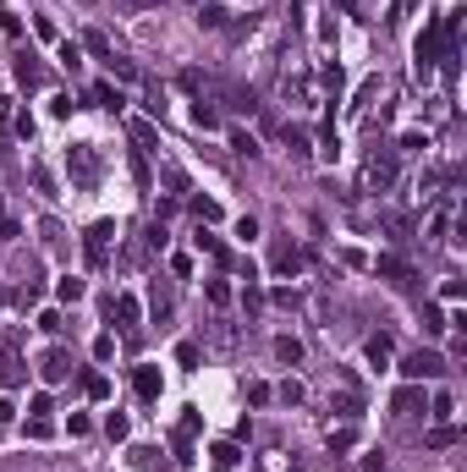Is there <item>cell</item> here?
<instances>
[{
  "mask_svg": "<svg viewBox=\"0 0 467 472\" xmlns=\"http://www.w3.org/2000/svg\"><path fill=\"white\" fill-rule=\"evenodd\" d=\"M110 319H121V324H138V319H143V302H138V297H132V291H121V297H110Z\"/></svg>",
  "mask_w": 467,
  "mask_h": 472,
  "instance_id": "cell-7",
  "label": "cell"
},
{
  "mask_svg": "<svg viewBox=\"0 0 467 472\" xmlns=\"http://www.w3.org/2000/svg\"><path fill=\"white\" fill-rule=\"evenodd\" d=\"M110 242H116V220H94V226L83 231V258H88V269H105V264H110Z\"/></svg>",
  "mask_w": 467,
  "mask_h": 472,
  "instance_id": "cell-2",
  "label": "cell"
},
{
  "mask_svg": "<svg viewBox=\"0 0 467 472\" xmlns=\"http://www.w3.org/2000/svg\"><path fill=\"white\" fill-rule=\"evenodd\" d=\"M55 297H61V302H83V297H88V286L77 280V275H66V280H55Z\"/></svg>",
  "mask_w": 467,
  "mask_h": 472,
  "instance_id": "cell-12",
  "label": "cell"
},
{
  "mask_svg": "<svg viewBox=\"0 0 467 472\" xmlns=\"http://www.w3.org/2000/svg\"><path fill=\"white\" fill-rule=\"evenodd\" d=\"M39 329H50V335H61V313H55V308H44V313H39Z\"/></svg>",
  "mask_w": 467,
  "mask_h": 472,
  "instance_id": "cell-45",
  "label": "cell"
},
{
  "mask_svg": "<svg viewBox=\"0 0 467 472\" xmlns=\"http://www.w3.org/2000/svg\"><path fill=\"white\" fill-rule=\"evenodd\" d=\"M39 379H44V385H61V379H72V351H66V346H50V351L39 357Z\"/></svg>",
  "mask_w": 467,
  "mask_h": 472,
  "instance_id": "cell-4",
  "label": "cell"
},
{
  "mask_svg": "<svg viewBox=\"0 0 467 472\" xmlns=\"http://www.w3.org/2000/svg\"><path fill=\"white\" fill-rule=\"evenodd\" d=\"M424 329H429V335H446V313L434 308V302L424 308Z\"/></svg>",
  "mask_w": 467,
  "mask_h": 472,
  "instance_id": "cell-29",
  "label": "cell"
},
{
  "mask_svg": "<svg viewBox=\"0 0 467 472\" xmlns=\"http://www.w3.org/2000/svg\"><path fill=\"white\" fill-rule=\"evenodd\" d=\"M83 395H88V401H105V395H110V379H105V373H88V379H83Z\"/></svg>",
  "mask_w": 467,
  "mask_h": 472,
  "instance_id": "cell-18",
  "label": "cell"
},
{
  "mask_svg": "<svg viewBox=\"0 0 467 472\" xmlns=\"http://www.w3.org/2000/svg\"><path fill=\"white\" fill-rule=\"evenodd\" d=\"M192 126H204V132H214V126H220V116H214V104H192Z\"/></svg>",
  "mask_w": 467,
  "mask_h": 472,
  "instance_id": "cell-19",
  "label": "cell"
},
{
  "mask_svg": "<svg viewBox=\"0 0 467 472\" xmlns=\"http://www.w3.org/2000/svg\"><path fill=\"white\" fill-rule=\"evenodd\" d=\"M440 373H446V357H440V351H407L402 357L407 385H424V379H440Z\"/></svg>",
  "mask_w": 467,
  "mask_h": 472,
  "instance_id": "cell-3",
  "label": "cell"
},
{
  "mask_svg": "<svg viewBox=\"0 0 467 472\" xmlns=\"http://www.w3.org/2000/svg\"><path fill=\"white\" fill-rule=\"evenodd\" d=\"M231 148H236V154H248V160H253V154H258L253 132H231Z\"/></svg>",
  "mask_w": 467,
  "mask_h": 472,
  "instance_id": "cell-32",
  "label": "cell"
},
{
  "mask_svg": "<svg viewBox=\"0 0 467 472\" xmlns=\"http://www.w3.org/2000/svg\"><path fill=\"white\" fill-rule=\"evenodd\" d=\"M17 82H28V88H39V82H44V72L33 66V55H17Z\"/></svg>",
  "mask_w": 467,
  "mask_h": 472,
  "instance_id": "cell-16",
  "label": "cell"
},
{
  "mask_svg": "<svg viewBox=\"0 0 467 472\" xmlns=\"http://www.w3.org/2000/svg\"><path fill=\"white\" fill-rule=\"evenodd\" d=\"M390 407H396V412H418V407H424V390H418V385H407V390H396Z\"/></svg>",
  "mask_w": 467,
  "mask_h": 472,
  "instance_id": "cell-15",
  "label": "cell"
},
{
  "mask_svg": "<svg viewBox=\"0 0 467 472\" xmlns=\"http://www.w3.org/2000/svg\"><path fill=\"white\" fill-rule=\"evenodd\" d=\"M105 66H110V72H116V77H121V82H138V66H132L127 55H110Z\"/></svg>",
  "mask_w": 467,
  "mask_h": 472,
  "instance_id": "cell-22",
  "label": "cell"
},
{
  "mask_svg": "<svg viewBox=\"0 0 467 472\" xmlns=\"http://www.w3.org/2000/svg\"><path fill=\"white\" fill-rule=\"evenodd\" d=\"M0 302H6V291H0Z\"/></svg>",
  "mask_w": 467,
  "mask_h": 472,
  "instance_id": "cell-50",
  "label": "cell"
},
{
  "mask_svg": "<svg viewBox=\"0 0 467 472\" xmlns=\"http://www.w3.org/2000/svg\"><path fill=\"white\" fill-rule=\"evenodd\" d=\"M368 363H374V368H385V363H390V335H368Z\"/></svg>",
  "mask_w": 467,
  "mask_h": 472,
  "instance_id": "cell-11",
  "label": "cell"
},
{
  "mask_svg": "<svg viewBox=\"0 0 467 472\" xmlns=\"http://www.w3.org/2000/svg\"><path fill=\"white\" fill-rule=\"evenodd\" d=\"M451 412H456V401H451V390H440V395H434V401H429V417H434V423H446Z\"/></svg>",
  "mask_w": 467,
  "mask_h": 472,
  "instance_id": "cell-20",
  "label": "cell"
},
{
  "mask_svg": "<svg viewBox=\"0 0 467 472\" xmlns=\"http://www.w3.org/2000/svg\"><path fill=\"white\" fill-rule=\"evenodd\" d=\"M358 445V429H336L330 434V451H352Z\"/></svg>",
  "mask_w": 467,
  "mask_h": 472,
  "instance_id": "cell-30",
  "label": "cell"
},
{
  "mask_svg": "<svg viewBox=\"0 0 467 472\" xmlns=\"http://www.w3.org/2000/svg\"><path fill=\"white\" fill-rule=\"evenodd\" d=\"M132 390H138V401H160V390H165V373L143 363V368L132 373Z\"/></svg>",
  "mask_w": 467,
  "mask_h": 472,
  "instance_id": "cell-5",
  "label": "cell"
},
{
  "mask_svg": "<svg viewBox=\"0 0 467 472\" xmlns=\"http://www.w3.org/2000/svg\"><path fill=\"white\" fill-rule=\"evenodd\" d=\"M149 302H154V313H170V291L154 280V291H149Z\"/></svg>",
  "mask_w": 467,
  "mask_h": 472,
  "instance_id": "cell-39",
  "label": "cell"
},
{
  "mask_svg": "<svg viewBox=\"0 0 467 472\" xmlns=\"http://www.w3.org/2000/svg\"><path fill=\"white\" fill-rule=\"evenodd\" d=\"M132 143H138V148H154L160 138H154V126H149V121H132Z\"/></svg>",
  "mask_w": 467,
  "mask_h": 472,
  "instance_id": "cell-28",
  "label": "cell"
},
{
  "mask_svg": "<svg viewBox=\"0 0 467 472\" xmlns=\"http://www.w3.org/2000/svg\"><path fill=\"white\" fill-rule=\"evenodd\" d=\"M214 467H220V472H231L236 467V461H242V451H236V439H220V445H214Z\"/></svg>",
  "mask_w": 467,
  "mask_h": 472,
  "instance_id": "cell-10",
  "label": "cell"
},
{
  "mask_svg": "<svg viewBox=\"0 0 467 472\" xmlns=\"http://www.w3.org/2000/svg\"><path fill=\"white\" fill-rule=\"evenodd\" d=\"M61 66H72V72H77V66H83V50H77V44H61Z\"/></svg>",
  "mask_w": 467,
  "mask_h": 472,
  "instance_id": "cell-41",
  "label": "cell"
},
{
  "mask_svg": "<svg viewBox=\"0 0 467 472\" xmlns=\"http://www.w3.org/2000/svg\"><path fill=\"white\" fill-rule=\"evenodd\" d=\"M50 434H55L50 417H28V439H50Z\"/></svg>",
  "mask_w": 467,
  "mask_h": 472,
  "instance_id": "cell-31",
  "label": "cell"
},
{
  "mask_svg": "<svg viewBox=\"0 0 467 472\" xmlns=\"http://www.w3.org/2000/svg\"><path fill=\"white\" fill-rule=\"evenodd\" d=\"M462 291H467L462 280H446V286H440V297H446V302H462Z\"/></svg>",
  "mask_w": 467,
  "mask_h": 472,
  "instance_id": "cell-47",
  "label": "cell"
},
{
  "mask_svg": "<svg viewBox=\"0 0 467 472\" xmlns=\"http://www.w3.org/2000/svg\"><path fill=\"white\" fill-rule=\"evenodd\" d=\"M280 401H286V407H297V401H302V385H297V379H286V385H280Z\"/></svg>",
  "mask_w": 467,
  "mask_h": 472,
  "instance_id": "cell-35",
  "label": "cell"
},
{
  "mask_svg": "<svg viewBox=\"0 0 467 472\" xmlns=\"http://www.w3.org/2000/svg\"><path fill=\"white\" fill-rule=\"evenodd\" d=\"M22 379H28V368H22L17 346H6V357H0V385H22Z\"/></svg>",
  "mask_w": 467,
  "mask_h": 472,
  "instance_id": "cell-9",
  "label": "cell"
},
{
  "mask_svg": "<svg viewBox=\"0 0 467 472\" xmlns=\"http://www.w3.org/2000/svg\"><path fill=\"white\" fill-rule=\"evenodd\" d=\"M11 417H17V407H11L6 395H0V423H11Z\"/></svg>",
  "mask_w": 467,
  "mask_h": 472,
  "instance_id": "cell-49",
  "label": "cell"
},
{
  "mask_svg": "<svg viewBox=\"0 0 467 472\" xmlns=\"http://www.w3.org/2000/svg\"><path fill=\"white\" fill-rule=\"evenodd\" d=\"M50 407H55V401H50V395H44V390L33 395V401H28V412H33V417H44V412H50Z\"/></svg>",
  "mask_w": 467,
  "mask_h": 472,
  "instance_id": "cell-48",
  "label": "cell"
},
{
  "mask_svg": "<svg viewBox=\"0 0 467 472\" xmlns=\"http://www.w3.org/2000/svg\"><path fill=\"white\" fill-rule=\"evenodd\" d=\"M66 176H72L77 192H94V187H99V154L88 143H72L66 148Z\"/></svg>",
  "mask_w": 467,
  "mask_h": 472,
  "instance_id": "cell-1",
  "label": "cell"
},
{
  "mask_svg": "<svg viewBox=\"0 0 467 472\" xmlns=\"http://www.w3.org/2000/svg\"><path fill=\"white\" fill-rule=\"evenodd\" d=\"M198 22H204V28H220V22H226V11H220V6H204V11H198Z\"/></svg>",
  "mask_w": 467,
  "mask_h": 472,
  "instance_id": "cell-43",
  "label": "cell"
},
{
  "mask_svg": "<svg viewBox=\"0 0 467 472\" xmlns=\"http://www.w3.org/2000/svg\"><path fill=\"white\" fill-rule=\"evenodd\" d=\"M286 148H292V154H314V148H308V132H302V126H286Z\"/></svg>",
  "mask_w": 467,
  "mask_h": 472,
  "instance_id": "cell-25",
  "label": "cell"
},
{
  "mask_svg": "<svg viewBox=\"0 0 467 472\" xmlns=\"http://www.w3.org/2000/svg\"><path fill=\"white\" fill-rule=\"evenodd\" d=\"M209 302H214V308H226V302H231V286H226V280H209Z\"/></svg>",
  "mask_w": 467,
  "mask_h": 472,
  "instance_id": "cell-34",
  "label": "cell"
},
{
  "mask_svg": "<svg viewBox=\"0 0 467 472\" xmlns=\"http://www.w3.org/2000/svg\"><path fill=\"white\" fill-rule=\"evenodd\" d=\"M275 357H280V363H302V341H297V335H280Z\"/></svg>",
  "mask_w": 467,
  "mask_h": 472,
  "instance_id": "cell-14",
  "label": "cell"
},
{
  "mask_svg": "<svg viewBox=\"0 0 467 472\" xmlns=\"http://www.w3.org/2000/svg\"><path fill=\"white\" fill-rule=\"evenodd\" d=\"M242 308H248V313H258V308H264V291H253V286H248V291H242Z\"/></svg>",
  "mask_w": 467,
  "mask_h": 472,
  "instance_id": "cell-46",
  "label": "cell"
},
{
  "mask_svg": "<svg viewBox=\"0 0 467 472\" xmlns=\"http://www.w3.org/2000/svg\"><path fill=\"white\" fill-rule=\"evenodd\" d=\"M270 395H275V390H270V385H264V379H253V385H248V401H253V407H264V401H270Z\"/></svg>",
  "mask_w": 467,
  "mask_h": 472,
  "instance_id": "cell-38",
  "label": "cell"
},
{
  "mask_svg": "<svg viewBox=\"0 0 467 472\" xmlns=\"http://www.w3.org/2000/svg\"><path fill=\"white\" fill-rule=\"evenodd\" d=\"M33 187H39V192H50V198H55V176H50V170H44V165H33Z\"/></svg>",
  "mask_w": 467,
  "mask_h": 472,
  "instance_id": "cell-36",
  "label": "cell"
},
{
  "mask_svg": "<svg viewBox=\"0 0 467 472\" xmlns=\"http://www.w3.org/2000/svg\"><path fill=\"white\" fill-rule=\"evenodd\" d=\"M192 214H198V226H214L220 220V204L214 198H192Z\"/></svg>",
  "mask_w": 467,
  "mask_h": 472,
  "instance_id": "cell-17",
  "label": "cell"
},
{
  "mask_svg": "<svg viewBox=\"0 0 467 472\" xmlns=\"http://www.w3.org/2000/svg\"><path fill=\"white\" fill-rule=\"evenodd\" d=\"M192 242H198V253H214V258H226V247H220V236H209L204 226H198V236H192Z\"/></svg>",
  "mask_w": 467,
  "mask_h": 472,
  "instance_id": "cell-23",
  "label": "cell"
},
{
  "mask_svg": "<svg viewBox=\"0 0 467 472\" xmlns=\"http://www.w3.org/2000/svg\"><path fill=\"white\" fill-rule=\"evenodd\" d=\"M94 104H110V110H121V94H116L110 82H94Z\"/></svg>",
  "mask_w": 467,
  "mask_h": 472,
  "instance_id": "cell-24",
  "label": "cell"
},
{
  "mask_svg": "<svg viewBox=\"0 0 467 472\" xmlns=\"http://www.w3.org/2000/svg\"><path fill=\"white\" fill-rule=\"evenodd\" d=\"M83 44H88V55H99V61H110V55H116V50H110V39L99 33V28H88V33H83Z\"/></svg>",
  "mask_w": 467,
  "mask_h": 472,
  "instance_id": "cell-13",
  "label": "cell"
},
{
  "mask_svg": "<svg viewBox=\"0 0 467 472\" xmlns=\"http://www.w3.org/2000/svg\"><path fill=\"white\" fill-rule=\"evenodd\" d=\"M94 357H99V363H110V357H116V335H99V341H94Z\"/></svg>",
  "mask_w": 467,
  "mask_h": 472,
  "instance_id": "cell-37",
  "label": "cell"
},
{
  "mask_svg": "<svg viewBox=\"0 0 467 472\" xmlns=\"http://www.w3.org/2000/svg\"><path fill=\"white\" fill-rule=\"evenodd\" d=\"M319 82H324L330 94H341V66H324V72H319Z\"/></svg>",
  "mask_w": 467,
  "mask_h": 472,
  "instance_id": "cell-44",
  "label": "cell"
},
{
  "mask_svg": "<svg viewBox=\"0 0 467 472\" xmlns=\"http://www.w3.org/2000/svg\"><path fill=\"white\" fill-rule=\"evenodd\" d=\"M236 236H242V242H253V236H258V220H253V214H242V220H236Z\"/></svg>",
  "mask_w": 467,
  "mask_h": 472,
  "instance_id": "cell-40",
  "label": "cell"
},
{
  "mask_svg": "<svg viewBox=\"0 0 467 472\" xmlns=\"http://www.w3.org/2000/svg\"><path fill=\"white\" fill-rule=\"evenodd\" d=\"M456 439H462V434L451 429V423H440V429H429V445H434V451H446V445H456Z\"/></svg>",
  "mask_w": 467,
  "mask_h": 472,
  "instance_id": "cell-21",
  "label": "cell"
},
{
  "mask_svg": "<svg viewBox=\"0 0 467 472\" xmlns=\"http://www.w3.org/2000/svg\"><path fill=\"white\" fill-rule=\"evenodd\" d=\"M39 297H44V286H39V280H28V286L17 291V302H22V308H33V302H39Z\"/></svg>",
  "mask_w": 467,
  "mask_h": 472,
  "instance_id": "cell-33",
  "label": "cell"
},
{
  "mask_svg": "<svg viewBox=\"0 0 467 472\" xmlns=\"http://www.w3.org/2000/svg\"><path fill=\"white\" fill-rule=\"evenodd\" d=\"M165 187H170V192H187V176H182L176 165H165Z\"/></svg>",
  "mask_w": 467,
  "mask_h": 472,
  "instance_id": "cell-42",
  "label": "cell"
},
{
  "mask_svg": "<svg viewBox=\"0 0 467 472\" xmlns=\"http://www.w3.org/2000/svg\"><path fill=\"white\" fill-rule=\"evenodd\" d=\"M176 363H182V368H198V363H204V351L192 346V341H182V346H176Z\"/></svg>",
  "mask_w": 467,
  "mask_h": 472,
  "instance_id": "cell-26",
  "label": "cell"
},
{
  "mask_svg": "<svg viewBox=\"0 0 467 472\" xmlns=\"http://www.w3.org/2000/svg\"><path fill=\"white\" fill-rule=\"evenodd\" d=\"M105 434H110V439H127V434H132V423L121 417V412H110V417H105Z\"/></svg>",
  "mask_w": 467,
  "mask_h": 472,
  "instance_id": "cell-27",
  "label": "cell"
},
{
  "mask_svg": "<svg viewBox=\"0 0 467 472\" xmlns=\"http://www.w3.org/2000/svg\"><path fill=\"white\" fill-rule=\"evenodd\" d=\"M374 269H380V275L390 280V286H412V264L390 258V253H380V258H374Z\"/></svg>",
  "mask_w": 467,
  "mask_h": 472,
  "instance_id": "cell-8",
  "label": "cell"
},
{
  "mask_svg": "<svg viewBox=\"0 0 467 472\" xmlns=\"http://www.w3.org/2000/svg\"><path fill=\"white\" fill-rule=\"evenodd\" d=\"M363 182L374 187V192H385V187L396 182V160H390V154H374V160H368V170H363Z\"/></svg>",
  "mask_w": 467,
  "mask_h": 472,
  "instance_id": "cell-6",
  "label": "cell"
}]
</instances>
